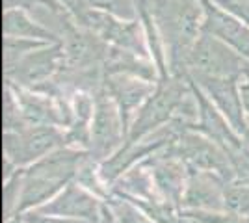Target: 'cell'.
Returning a JSON list of instances; mask_svg holds the SVG:
<instances>
[{"instance_id": "cell-2", "label": "cell", "mask_w": 249, "mask_h": 223, "mask_svg": "<svg viewBox=\"0 0 249 223\" xmlns=\"http://www.w3.org/2000/svg\"><path fill=\"white\" fill-rule=\"evenodd\" d=\"M184 82H188V76H175V74L160 80L153 95L143 103V106L136 117L132 132H130V143L138 141L147 132H151L171 116H175L180 103L188 95V87Z\"/></svg>"}, {"instance_id": "cell-21", "label": "cell", "mask_w": 249, "mask_h": 223, "mask_svg": "<svg viewBox=\"0 0 249 223\" xmlns=\"http://www.w3.org/2000/svg\"><path fill=\"white\" fill-rule=\"evenodd\" d=\"M58 2H62L63 6L73 13V17L76 22L80 21V19L84 17V13L89 10V6H88L86 0H58Z\"/></svg>"}, {"instance_id": "cell-14", "label": "cell", "mask_w": 249, "mask_h": 223, "mask_svg": "<svg viewBox=\"0 0 249 223\" xmlns=\"http://www.w3.org/2000/svg\"><path fill=\"white\" fill-rule=\"evenodd\" d=\"M218 188L212 184V179L207 175L196 177L186 193V205L190 206H208V208H219L221 206Z\"/></svg>"}, {"instance_id": "cell-20", "label": "cell", "mask_w": 249, "mask_h": 223, "mask_svg": "<svg viewBox=\"0 0 249 223\" xmlns=\"http://www.w3.org/2000/svg\"><path fill=\"white\" fill-rule=\"evenodd\" d=\"M238 89H240V97H242V103H244V108L249 112V62H246L242 73L238 74Z\"/></svg>"}, {"instance_id": "cell-9", "label": "cell", "mask_w": 249, "mask_h": 223, "mask_svg": "<svg viewBox=\"0 0 249 223\" xmlns=\"http://www.w3.org/2000/svg\"><path fill=\"white\" fill-rule=\"evenodd\" d=\"M104 84H106V91L117 103V106L121 108L123 123L124 119L128 117V114L134 108L140 106L142 103H145L155 91L151 80H145L142 76H134V74L126 73L106 74L104 76Z\"/></svg>"}, {"instance_id": "cell-16", "label": "cell", "mask_w": 249, "mask_h": 223, "mask_svg": "<svg viewBox=\"0 0 249 223\" xmlns=\"http://www.w3.org/2000/svg\"><path fill=\"white\" fill-rule=\"evenodd\" d=\"M155 181L156 186L166 193L171 199H178L180 190H182V171L178 166L171 162H164L160 166H156L155 170Z\"/></svg>"}, {"instance_id": "cell-5", "label": "cell", "mask_w": 249, "mask_h": 223, "mask_svg": "<svg viewBox=\"0 0 249 223\" xmlns=\"http://www.w3.org/2000/svg\"><path fill=\"white\" fill-rule=\"evenodd\" d=\"M203 6V32L227 43L249 62V24L219 8L212 0H199Z\"/></svg>"}, {"instance_id": "cell-17", "label": "cell", "mask_w": 249, "mask_h": 223, "mask_svg": "<svg viewBox=\"0 0 249 223\" xmlns=\"http://www.w3.org/2000/svg\"><path fill=\"white\" fill-rule=\"evenodd\" d=\"M89 8L99 11H106L124 21L140 19V10L136 0H86Z\"/></svg>"}, {"instance_id": "cell-8", "label": "cell", "mask_w": 249, "mask_h": 223, "mask_svg": "<svg viewBox=\"0 0 249 223\" xmlns=\"http://www.w3.org/2000/svg\"><path fill=\"white\" fill-rule=\"evenodd\" d=\"M121 123L115 103L108 91H101L95 99L93 127H91V147L99 156L108 154L119 143Z\"/></svg>"}, {"instance_id": "cell-15", "label": "cell", "mask_w": 249, "mask_h": 223, "mask_svg": "<svg viewBox=\"0 0 249 223\" xmlns=\"http://www.w3.org/2000/svg\"><path fill=\"white\" fill-rule=\"evenodd\" d=\"M49 45L47 41H39V39H26V37H6L4 35V73H8L15 65L21 62L26 54L32 51Z\"/></svg>"}, {"instance_id": "cell-19", "label": "cell", "mask_w": 249, "mask_h": 223, "mask_svg": "<svg viewBox=\"0 0 249 223\" xmlns=\"http://www.w3.org/2000/svg\"><path fill=\"white\" fill-rule=\"evenodd\" d=\"M114 206L117 218H119V223H149L136 208H132L126 203H114Z\"/></svg>"}, {"instance_id": "cell-6", "label": "cell", "mask_w": 249, "mask_h": 223, "mask_svg": "<svg viewBox=\"0 0 249 223\" xmlns=\"http://www.w3.org/2000/svg\"><path fill=\"white\" fill-rule=\"evenodd\" d=\"M188 78L192 82L205 89L210 99L218 104V108L225 114V117L229 119V123L232 127L246 132V123L242 117V97H240L238 89V80L236 78H225V76H207V74H196L188 73Z\"/></svg>"}, {"instance_id": "cell-1", "label": "cell", "mask_w": 249, "mask_h": 223, "mask_svg": "<svg viewBox=\"0 0 249 223\" xmlns=\"http://www.w3.org/2000/svg\"><path fill=\"white\" fill-rule=\"evenodd\" d=\"M246 62L248 60L236 52L232 47H229L227 43L207 32H201L197 41L194 43L192 51L188 54L186 67L188 73L238 78Z\"/></svg>"}, {"instance_id": "cell-3", "label": "cell", "mask_w": 249, "mask_h": 223, "mask_svg": "<svg viewBox=\"0 0 249 223\" xmlns=\"http://www.w3.org/2000/svg\"><path fill=\"white\" fill-rule=\"evenodd\" d=\"M78 24L99 35L103 41L108 45H114L124 51H130L140 56H147L145 49V26L142 19H134V21H124L115 15H110L106 11L89 10L84 13V17L78 21Z\"/></svg>"}, {"instance_id": "cell-11", "label": "cell", "mask_w": 249, "mask_h": 223, "mask_svg": "<svg viewBox=\"0 0 249 223\" xmlns=\"http://www.w3.org/2000/svg\"><path fill=\"white\" fill-rule=\"evenodd\" d=\"M43 212L60 214V216H82L95 222L97 205H95V199H91L88 193L78 190L76 186H69L56 201H52V205H47Z\"/></svg>"}, {"instance_id": "cell-22", "label": "cell", "mask_w": 249, "mask_h": 223, "mask_svg": "<svg viewBox=\"0 0 249 223\" xmlns=\"http://www.w3.org/2000/svg\"><path fill=\"white\" fill-rule=\"evenodd\" d=\"M26 223H82V222H69V220H54V218H47L41 214H28L24 218Z\"/></svg>"}, {"instance_id": "cell-12", "label": "cell", "mask_w": 249, "mask_h": 223, "mask_svg": "<svg viewBox=\"0 0 249 223\" xmlns=\"http://www.w3.org/2000/svg\"><path fill=\"white\" fill-rule=\"evenodd\" d=\"M180 153L203 170H216L219 173H227L225 171L227 170L225 156L214 145H210L208 141L197 138V136H186L182 141Z\"/></svg>"}, {"instance_id": "cell-23", "label": "cell", "mask_w": 249, "mask_h": 223, "mask_svg": "<svg viewBox=\"0 0 249 223\" xmlns=\"http://www.w3.org/2000/svg\"><path fill=\"white\" fill-rule=\"evenodd\" d=\"M103 223H117L114 220V218H112V216H110V214L106 212V210H104V216H103Z\"/></svg>"}, {"instance_id": "cell-7", "label": "cell", "mask_w": 249, "mask_h": 223, "mask_svg": "<svg viewBox=\"0 0 249 223\" xmlns=\"http://www.w3.org/2000/svg\"><path fill=\"white\" fill-rule=\"evenodd\" d=\"M62 143V136L58 130L49 125H41L32 130H26L22 134H11L8 132L4 136V151L17 164H24L30 160L49 153L51 149Z\"/></svg>"}, {"instance_id": "cell-13", "label": "cell", "mask_w": 249, "mask_h": 223, "mask_svg": "<svg viewBox=\"0 0 249 223\" xmlns=\"http://www.w3.org/2000/svg\"><path fill=\"white\" fill-rule=\"evenodd\" d=\"M17 104L21 106V114L26 121H30L32 125L41 127V125H49V123H58L63 121L58 117L56 110L52 108L49 99H41V97L30 95V93H21L17 91Z\"/></svg>"}, {"instance_id": "cell-18", "label": "cell", "mask_w": 249, "mask_h": 223, "mask_svg": "<svg viewBox=\"0 0 249 223\" xmlns=\"http://www.w3.org/2000/svg\"><path fill=\"white\" fill-rule=\"evenodd\" d=\"M225 206L232 212L249 214V190L248 188H234L225 193Z\"/></svg>"}, {"instance_id": "cell-24", "label": "cell", "mask_w": 249, "mask_h": 223, "mask_svg": "<svg viewBox=\"0 0 249 223\" xmlns=\"http://www.w3.org/2000/svg\"><path fill=\"white\" fill-rule=\"evenodd\" d=\"M246 2H249V0H246Z\"/></svg>"}, {"instance_id": "cell-4", "label": "cell", "mask_w": 249, "mask_h": 223, "mask_svg": "<svg viewBox=\"0 0 249 223\" xmlns=\"http://www.w3.org/2000/svg\"><path fill=\"white\" fill-rule=\"evenodd\" d=\"M63 67V51L62 43H49L45 47H39L30 54H26L13 69L6 74L8 82H17L21 86H37L45 84L52 74L62 71Z\"/></svg>"}, {"instance_id": "cell-10", "label": "cell", "mask_w": 249, "mask_h": 223, "mask_svg": "<svg viewBox=\"0 0 249 223\" xmlns=\"http://www.w3.org/2000/svg\"><path fill=\"white\" fill-rule=\"evenodd\" d=\"M2 34L6 37H26V39H39L47 43H62V39L51 32L47 26L37 22L28 11L13 8L4 10L2 13Z\"/></svg>"}]
</instances>
